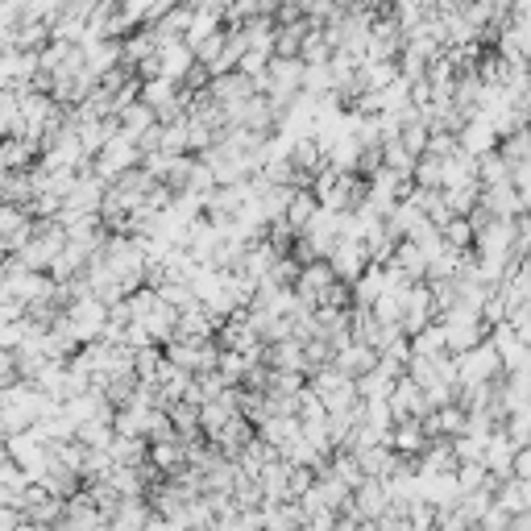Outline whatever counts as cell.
I'll use <instances>...</instances> for the list:
<instances>
[{"instance_id":"1","label":"cell","mask_w":531,"mask_h":531,"mask_svg":"<svg viewBox=\"0 0 531 531\" xmlns=\"http://www.w3.org/2000/svg\"><path fill=\"white\" fill-rule=\"evenodd\" d=\"M440 328H444V341H449L453 357L490 337V324L482 320V307H469V303H457V307H449V312H440Z\"/></svg>"},{"instance_id":"2","label":"cell","mask_w":531,"mask_h":531,"mask_svg":"<svg viewBox=\"0 0 531 531\" xmlns=\"http://www.w3.org/2000/svg\"><path fill=\"white\" fill-rule=\"evenodd\" d=\"M457 361V386H490V382H502L507 378V366H502L498 349L490 345V337L482 345H473L465 353L453 357Z\"/></svg>"},{"instance_id":"3","label":"cell","mask_w":531,"mask_h":531,"mask_svg":"<svg viewBox=\"0 0 531 531\" xmlns=\"http://www.w3.org/2000/svg\"><path fill=\"white\" fill-rule=\"evenodd\" d=\"M9 461H17L25 473H30V482H42V473L54 461V444L42 436L38 424L25 428V432H9Z\"/></svg>"},{"instance_id":"4","label":"cell","mask_w":531,"mask_h":531,"mask_svg":"<svg viewBox=\"0 0 531 531\" xmlns=\"http://www.w3.org/2000/svg\"><path fill=\"white\" fill-rule=\"evenodd\" d=\"M137 166H142V146L133 142L129 133H113L108 137V146L92 158V171L104 179V183H117L121 175H129V171H137Z\"/></svg>"},{"instance_id":"5","label":"cell","mask_w":531,"mask_h":531,"mask_svg":"<svg viewBox=\"0 0 531 531\" xmlns=\"http://www.w3.org/2000/svg\"><path fill=\"white\" fill-rule=\"evenodd\" d=\"M63 316H67V324L75 328V337L88 345V341H100L104 337V328H108V303L100 299V295H79V299H71L67 307H63Z\"/></svg>"},{"instance_id":"6","label":"cell","mask_w":531,"mask_h":531,"mask_svg":"<svg viewBox=\"0 0 531 531\" xmlns=\"http://www.w3.org/2000/svg\"><path fill=\"white\" fill-rule=\"evenodd\" d=\"M262 92H266L270 104L278 108V117H283V108L303 92V59H278V54H274Z\"/></svg>"},{"instance_id":"7","label":"cell","mask_w":531,"mask_h":531,"mask_svg":"<svg viewBox=\"0 0 531 531\" xmlns=\"http://www.w3.org/2000/svg\"><path fill=\"white\" fill-rule=\"evenodd\" d=\"M162 353H166V361H171V366H179L187 374H208V370H216V361H220V345L212 337L208 341L175 337V341L162 345Z\"/></svg>"},{"instance_id":"8","label":"cell","mask_w":531,"mask_h":531,"mask_svg":"<svg viewBox=\"0 0 531 531\" xmlns=\"http://www.w3.org/2000/svg\"><path fill=\"white\" fill-rule=\"evenodd\" d=\"M104 195H108V183L92 171V162L83 166V171L75 175V187L67 191V200H63V212L59 216H92L104 208Z\"/></svg>"},{"instance_id":"9","label":"cell","mask_w":531,"mask_h":531,"mask_svg":"<svg viewBox=\"0 0 531 531\" xmlns=\"http://www.w3.org/2000/svg\"><path fill=\"white\" fill-rule=\"evenodd\" d=\"M403 42H407V34H403V25L395 21V17H378L374 25H370V42H366V59H378V63H399V54H403ZM361 59V63H366Z\"/></svg>"},{"instance_id":"10","label":"cell","mask_w":531,"mask_h":531,"mask_svg":"<svg viewBox=\"0 0 531 531\" xmlns=\"http://www.w3.org/2000/svg\"><path fill=\"white\" fill-rule=\"evenodd\" d=\"M345 511L357 515V519L378 523V519L390 511V490H386V482H382V478H366V482L353 490V502H349ZM345 511H341V515H345Z\"/></svg>"},{"instance_id":"11","label":"cell","mask_w":531,"mask_h":531,"mask_svg":"<svg viewBox=\"0 0 531 531\" xmlns=\"http://www.w3.org/2000/svg\"><path fill=\"white\" fill-rule=\"evenodd\" d=\"M220 108H225V113H229V108H237V104H245L249 96H258V83L254 79H249L245 71H229V75H212V83H208V88H204Z\"/></svg>"},{"instance_id":"12","label":"cell","mask_w":531,"mask_h":531,"mask_svg":"<svg viewBox=\"0 0 531 531\" xmlns=\"http://www.w3.org/2000/svg\"><path fill=\"white\" fill-rule=\"evenodd\" d=\"M328 262H332V270H337V278L345 287H353L361 274H366V266H370V254H366V241H349V237H341V245L328 254Z\"/></svg>"},{"instance_id":"13","label":"cell","mask_w":531,"mask_h":531,"mask_svg":"<svg viewBox=\"0 0 531 531\" xmlns=\"http://www.w3.org/2000/svg\"><path fill=\"white\" fill-rule=\"evenodd\" d=\"M490 345L498 349V357H502V366H507V374H511V370H523V361H527V353H531V341L519 337V328H515L511 320H502V324L490 328Z\"/></svg>"},{"instance_id":"14","label":"cell","mask_w":531,"mask_h":531,"mask_svg":"<svg viewBox=\"0 0 531 531\" xmlns=\"http://www.w3.org/2000/svg\"><path fill=\"white\" fill-rule=\"evenodd\" d=\"M440 312H436V299H432V287L428 283H411V291H407V312H403V332L407 337H415L419 328H428L432 320H436Z\"/></svg>"},{"instance_id":"15","label":"cell","mask_w":531,"mask_h":531,"mask_svg":"<svg viewBox=\"0 0 531 531\" xmlns=\"http://www.w3.org/2000/svg\"><path fill=\"white\" fill-rule=\"evenodd\" d=\"M419 498H428L436 511L457 507V498H461L457 469H453V473H419Z\"/></svg>"},{"instance_id":"16","label":"cell","mask_w":531,"mask_h":531,"mask_svg":"<svg viewBox=\"0 0 531 531\" xmlns=\"http://www.w3.org/2000/svg\"><path fill=\"white\" fill-rule=\"evenodd\" d=\"M515 453H519V444L507 436V428H494L490 440H486L482 465L494 473V478H511V473H515Z\"/></svg>"},{"instance_id":"17","label":"cell","mask_w":531,"mask_h":531,"mask_svg":"<svg viewBox=\"0 0 531 531\" xmlns=\"http://www.w3.org/2000/svg\"><path fill=\"white\" fill-rule=\"evenodd\" d=\"M83 63H88V71L100 79L108 75L113 67H125L121 63V38H83Z\"/></svg>"},{"instance_id":"18","label":"cell","mask_w":531,"mask_h":531,"mask_svg":"<svg viewBox=\"0 0 531 531\" xmlns=\"http://www.w3.org/2000/svg\"><path fill=\"white\" fill-rule=\"evenodd\" d=\"M461 150L465 154H473V158H482V154H490V150H498V142H502V137H498V129L482 117V113H473L465 125H461Z\"/></svg>"},{"instance_id":"19","label":"cell","mask_w":531,"mask_h":531,"mask_svg":"<svg viewBox=\"0 0 531 531\" xmlns=\"http://www.w3.org/2000/svg\"><path fill=\"white\" fill-rule=\"evenodd\" d=\"M258 436L270 444L274 453H283V449H291V444L303 436V424H299V415H270V419H262V424H258Z\"/></svg>"},{"instance_id":"20","label":"cell","mask_w":531,"mask_h":531,"mask_svg":"<svg viewBox=\"0 0 531 531\" xmlns=\"http://www.w3.org/2000/svg\"><path fill=\"white\" fill-rule=\"evenodd\" d=\"M332 366L345 370L349 378H361L366 370H374V366H378V349H374V345H366V341H349V345H341L337 353H332Z\"/></svg>"},{"instance_id":"21","label":"cell","mask_w":531,"mask_h":531,"mask_svg":"<svg viewBox=\"0 0 531 531\" xmlns=\"http://www.w3.org/2000/svg\"><path fill=\"white\" fill-rule=\"evenodd\" d=\"M254 436H258V428H254V424H249V419H245V415H233V419H229V424H225V428H216V432H208V440H212V444H216V449H220V453H225V457H237V453H241V449H245V444H249V440H254Z\"/></svg>"},{"instance_id":"22","label":"cell","mask_w":531,"mask_h":531,"mask_svg":"<svg viewBox=\"0 0 531 531\" xmlns=\"http://www.w3.org/2000/svg\"><path fill=\"white\" fill-rule=\"evenodd\" d=\"M390 449L399 457H419L428 449V432H424V419H399L395 428H390Z\"/></svg>"},{"instance_id":"23","label":"cell","mask_w":531,"mask_h":531,"mask_svg":"<svg viewBox=\"0 0 531 531\" xmlns=\"http://www.w3.org/2000/svg\"><path fill=\"white\" fill-rule=\"evenodd\" d=\"M254 482H258L266 502H291V465L283 457H274Z\"/></svg>"},{"instance_id":"24","label":"cell","mask_w":531,"mask_h":531,"mask_svg":"<svg viewBox=\"0 0 531 531\" xmlns=\"http://www.w3.org/2000/svg\"><path fill=\"white\" fill-rule=\"evenodd\" d=\"M461 465V457H457V449H453V436H436V440H428V449L419 453V473H453Z\"/></svg>"},{"instance_id":"25","label":"cell","mask_w":531,"mask_h":531,"mask_svg":"<svg viewBox=\"0 0 531 531\" xmlns=\"http://www.w3.org/2000/svg\"><path fill=\"white\" fill-rule=\"evenodd\" d=\"M212 332H220V320L208 312L204 303H191L187 312H179V328H175V337H187V341H208Z\"/></svg>"},{"instance_id":"26","label":"cell","mask_w":531,"mask_h":531,"mask_svg":"<svg viewBox=\"0 0 531 531\" xmlns=\"http://www.w3.org/2000/svg\"><path fill=\"white\" fill-rule=\"evenodd\" d=\"M117 125H121V133H129V137H133V142H142V137L158 125V113H154V108H150L142 96H137L133 104H125L121 113H117Z\"/></svg>"},{"instance_id":"27","label":"cell","mask_w":531,"mask_h":531,"mask_svg":"<svg viewBox=\"0 0 531 531\" xmlns=\"http://www.w3.org/2000/svg\"><path fill=\"white\" fill-rule=\"evenodd\" d=\"M266 366L270 370H299V374H307V349H303V341L287 337V341L266 345Z\"/></svg>"},{"instance_id":"28","label":"cell","mask_w":531,"mask_h":531,"mask_svg":"<svg viewBox=\"0 0 531 531\" xmlns=\"http://www.w3.org/2000/svg\"><path fill=\"white\" fill-rule=\"evenodd\" d=\"M482 204L494 212V216H507V220H519L523 216V200L515 183H494V187H482Z\"/></svg>"},{"instance_id":"29","label":"cell","mask_w":531,"mask_h":531,"mask_svg":"<svg viewBox=\"0 0 531 531\" xmlns=\"http://www.w3.org/2000/svg\"><path fill=\"white\" fill-rule=\"evenodd\" d=\"M390 262H395L411 278V283H424V278H428V254H424V245L411 241V237H403L395 245V258H390Z\"/></svg>"},{"instance_id":"30","label":"cell","mask_w":531,"mask_h":531,"mask_svg":"<svg viewBox=\"0 0 531 531\" xmlns=\"http://www.w3.org/2000/svg\"><path fill=\"white\" fill-rule=\"evenodd\" d=\"M154 519V507L146 498H121V507L113 511V531H146Z\"/></svg>"},{"instance_id":"31","label":"cell","mask_w":531,"mask_h":531,"mask_svg":"<svg viewBox=\"0 0 531 531\" xmlns=\"http://www.w3.org/2000/svg\"><path fill=\"white\" fill-rule=\"evenodd\" d=\"M150 461L166 473V478H175V473L187 469V444L179 436L175 440H158V444H150Z\"/></svg>"},{"instance_id":"32","label":"cell","mask_w":531,"mask_h":531,"mask_svg":"<svg viewBox=\"0 0 531 531\" xmlns=\"http://www.w3.org/2000/svg\"><path fill=\"white\" fill-rule=\"evenodd\" d=\"M332 54H337V46H332L328 30L324 25H312V30L303 34V46H299V59L307 67H320V63H332Z\"/></svg>"},{"instance_id":"33","label":"cell","mask_w":531,"mask_h":531,"mask_svg":"<svg viewBox=\"0 0 531 531\" xmlns=\"http://www.w3.org/2000/svg\"><path fill=\"white\" fill-rule=\"evenodd\" d=\"M154 50H158V34H154V30H137V34H129V38L121 42V63H125L129 71H137L146 59H154Z\"/></svg>"},{"instance_id":"34","label":"cell","mask_w":531,"mask_h":531,"mask_svg":"<svg viewBox=\"0 0 531 531\" xmlns=\"http://www.w3.org/2000/svg\"><path fill=\"white\" fill-rule=\"evenodd\" d=\"M498 507H507L511 515H523V511H531V482H523V478H502L498 482Z\"/></svg>"},{"instance_id":"35","label":"cell","mask_w":531,"mask_h":531,"mask_svg":"<svg viewBox=\"0 0 531 531\" xmlns=\"http://www.w3.org/2000/svg\"><path fill=\"white\" fill-rule=\"evenodd\" d=\"M316 212H320V200H316V195L307 191V187H299V191L291 195V204H287V216H283V220H287L295 233H303V229L316 220Z\"/></svg>"},{"instance_id":"36","label":"cell","mask_w":531,"mask_h":531,"mask_svg":"<svg viewBox=\"0 0 531 531\" xmlns=\"http://www.w3.org/2000/svg\"><path fill=\"white\" fill-rule=\"evenodd\" d=\"M108 457H113L117 465H142V461H150V440H142V436H113V444H108Z\"/></svg>"},{"instance_id":"37","label":"cell","mask_w":531,"mask_h":531,"mask_svg":"<svg viewBox=\"0 0 531 531\" xmlns=\"http://www.w3.org/2000/svg\"><path fill=\"white\" fill-rule=\"evenodd\" d=\"M411 357H449V341H444L440 320H432L428 328H419L411 337Z\"/></svg>"},{"instance_id":"38","label":"cell","mask_w":531,"mask_h":531,"mask_svg":"<svg viewBox=\"0 0 531 531\" xmlns=\"http://www.w3.org/2000/svg\"><path fill=\"white\" fill-rule=\"evenodd\" d=\"M407 291L411 287H390V291H382L370 307H374V316L382 320V324H403V312H407Z\"/></svg>"},{"instance_id":"39","label":"cell","mask_w":531,"mask_h":531,"mask_svg":"<svg viewBox=\"0 0 531 531\" xmlns=\"http://www.w3.org/2000/svg\"><path fill=\"white\" fill-rule=\"evenodd\" d=\"M225 30V13H216V9H195V17H191V30H187V46L195 50L204 38H212V34H220Z\"/></svg>"},{"instance_id":"40","label":"cell","mask_w":531,"mask_h":531,"mask_svg":"<svg viewBox=\"0 0 531 531\" xmlns=\"http://www.w3.org/2000/svg\"><path fill=\"white\" fill-rule=\"evenodd\" d=\"M382 291H386V266H374V262H370L366 274H361L357 283H353V299H357L361 307H370Z\"/></svg>"},{"instance_id":"41","label":"cell","mask_w":531,"mask_h":531,"mask_svg":"<svg viewBox=\"0 0 531 531\" xmlns=\"http://www.w3.org/2000/svg\"><path fill=\"white\" fill-rule=\"evenodd\" d=\"M21 92H0V137H21Z\"/></svg>"},{"instance_id":"42","label":"cell","mask_w":531,"mask_h":531,"mask_svg":"<svg viewBox=\"0 0 531 531\" xmlns=\"http://www.w3.org/2000/svg\"><path fill=\"white\" fill-rule=\"evenodd\" d=\"M478 179H482V187H494V183H511V162L502 158L498 150L482 154V158H478Z\"/></svg>"},{"instance_id":"43","label":"cell","mask_w":531,"mask_h":531,"mask_svg":"<svg viewBox=\"0 0 531 531\" xmlns=\"http://www.w3.org/2000/svg\"><path fill=\"white\" fill-rule=\"evenodd\" d=\"M254 366V361H249L245 353H237V349H220V361H216V374L225 378L229 386H241L245 382V370Z\"/></svg>"},{"instance_id":"44","label":"cell","mask_w":531,"mask_h":531,"mask_svg":"<svg viewBox=\"0 0 531 531\" xmlns=\"http://www.w3.org/2000/svg\"><path fill=\"white\" fill-rule=\"evenodd\" d=\"M113 436H117L113 419H92V424H79V432H75V440L88 444V449H108V444H113Z\"/></svg>"},{"instance_id":"45","label":"cell","mask_w":531,"mask_h":531,"mask_svg":"<svg viewBox=\"0 0 531 531\" xmlns=\"http://www.w3.org/2000/svg\"><path fill=\"white\" fill-rule=\"evenodd\" d=\"M411 179H415L419 187H436V191H444V158H436V154H419Z\"/></svg>"},{"instance_id":"46","label":"cell","mask_w":531,"mask_h":531,"mask_svg":"<svg viewBox=\"0 0 531 531\" xmlns=\"http://www.w3.org/2000/svg\"><path fill=\"white\" fill-rule=\"evenodd\" d=\"M303 92L307 96H332V63H320V67L303 63Z\"/></svg>"},{"instance_id":"47","label":"cell","mask_w":531,"mask_h":531,"mask_svg":"<svg viewBox=\"0 0 531 531\" xmlns=\"http://www.w3.org/2000/svg\"><path fill=\"white\" fill-rule=\"evenodd\" d=\"M490 478H494V473H490V469H486L482 461H461V465H457V482H461V494L490 486Z\"/></svg>"},{"instance_id":"48","label":"cell","mask_w":531,"mask_h":531,"mask_svg":"<svg viewBox=\"0 0 531 531\" xmlns=\"http://www.w3.org/2000/svg\"><path fill=\"white\" fill-rule=\"evenodd\" d=\"M303 378H307V374H299V370H270L266 390H270V395H299V390L307 386Z\"/></svg>"},{"instance_id":"49","label":"cell","mask_w":531,"mask_h":531,"mask_svg":"<svg viewBox=\"0 0 531 531\" xmlns=\"http://www.w3.org/2000/svg\"><path fill=\"white\" fill-rule=\"evenodd\" d=\"M486 440H490V432H461V436H453V449L461 461H482Z\"/></svg>"},{"instance_id":"50","label":"cell","mask_w":531,"mask_h":531,"mask_svg":"<svg viewBox=\"0 0 531 531\" xmlns=\"http://www.w3.org/2000/svg\"><path fill=\"white\" fill-rule=\"evenodd\" d=\"M440 237H444V241H449L453 249H473V237H478V233H473V225H469V216H453V220H449V225H444V229H440Z\"/></svg>"},{"instance_id":"51","label":"cell","mask_w":531,"mask_h":531,"mask_svg":"<svg viewBox=\"0 0 531 531\" xmlns=\"http://www.w3.org/2000/svg\"><path fill=\"white\" fill-rule=\"evenodd\" d=\"M158 295L171 303V307H179V312H187L191 303H200V299H195V287H191V283H162Z\"/></svg>"},{"instance_id":"52","label":"cell","mask_w":531,"mask_h":531,"mask_svg":"<svg viewBox=\"0 0 531 531\" xmlns=\"http://www.w3.org/2000/svg\"><path fill=\"white\" fill-rule=\"evenodd\" d=\"M511 523H515V515H511L507 507H498V502H494V507L482 515V523H478V527H482V531H507Z\"/></svg>"},{"instance_id":"53","label":"cell","mask_w":531,"mask_h":531,"mask_svg":"<svg viewBox=\"0 0 531 531\" xmlns=\"http://www.w3.org/2000/svg\"><path fill=\"white\" fill-rule=\"evenodd\" d=\"M17 382V349H0V386Z\"/></svg>"},{"instance_id":"54","label":"cell","mask_w":531,"mask_h":531,"mask_svg":"<svg viewBox=\"0 0 531 531\" xmlns=\"http://www.w3.org/2000/svg\"><path fill=\"white\" fill-rule=\"evenodd\" d=\"M515 478L531 482V444H523V449L515 453Z\"/></svg>"},{"instance_id":"55","label":"cell","mask_w":531,"mask_h":531,"mask_svg":"<svg viewBox=\"0 0 531 531\" xmlns=\"http://www.w3.org/2000/svg\"><path fill=\"white\" fill-rule=\"evenodd\" d=\"M195 9H216V13H229L233 9V0H191Z\"/></svg>"},{"instance_id":"56","label":"cell","mask_w":531,"mask_h":531,"mask_svg":"<svg viewBox=\"0 0 531 531\" xmlns=\"http://www.w3.org/2000/svg\"><path fill=\"white\" fill-rule=\"evenodd\" d=\"M146 531H179V527H175L171 519H162V515H154V519L146 523Z\"/></svg>"},{"instance_id":"57","label":"cell","mask_w":531,"mask_h":531,"mask_svg":"<svg viewBox=\"0 0 531 531\" xmlns=\"http://www.w3.org/2000/svg\"><path fill=\"white\" fill-rule=\"evenodd\" d=\"M511 527H519V531H531V511H523V515H515V523Z\"/></svg>"},{"instance_id":"58","label":"cell","mask_w":531,"mask_h":531,"mask_svg":"<svg viewBox=\"0 0 531 531\" xmlns=\"http://www.w3.org/2000/svg\"><path fill=\"white\" fill-rule=\"evenodd\" d=\"M507 531H519V527H507Z\"/></svg>"},{"instance_id":"59","label":"cell","mask_w":531,"mask_h":531,"mask_svg":"<svg viewBox=\"0 0 531 531\" xmlns=\"http://www.w3.org/2000/svg\"><path fill=\"white\" fill-rule=\"evenodd\" d=\"M0 142H5V137H0Z\"/></svg>"}]
</instances>
